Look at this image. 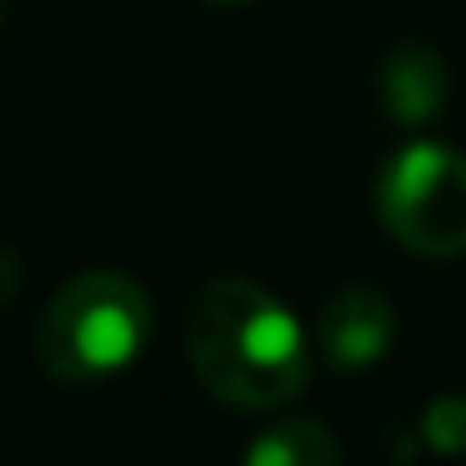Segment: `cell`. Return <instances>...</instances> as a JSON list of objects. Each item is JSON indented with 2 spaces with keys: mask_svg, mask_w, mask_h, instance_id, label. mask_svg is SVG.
Instances as JSON below:
<instances>
[{
  "mask_svg": "<svg viewBox=\"0 0 466 466\" xmlns=\"http://www.w3.org/2000/svg\"><path fill=\"white\" fill-rule=\"evenodd\" d=\"M376 81H381V106H386V116H391L396 126L436 121L441 106H446V91H451L441 56H436L431 46H416V41L386 51Z\"/></svg>",
  "mask_w": 466,
  "mask_h": 466,
  "instance_id": "obj_5",
  "label": "cell"
},
{
  "mask_svg": "<svg viewBox=\"0 0 466 466\" xmlns=\"http://www.w3.org/2000/svg\"><path fill=\"white\" fill-rule=\"evenodd\" d=\"M151 341V296L121 271H81L46 301L35 356L56 381L91 386L121 376Z\"/></svg>",
  "mask_w": 466,
  "mask_h": 466,
  "instance_id": "obj_2",
  "label": "cell"
},
{
  "mask_svg": "<svg viewBox=\"0 0 466 466\" xmlns=\"http://www.w3.org/2000/svg\"><path fill=\"white\" fill-rule=\"evenodd\" d=\"M15 286H21V261H15L5 246H0V306L15 296Z\"/></svg>",
  "mask_w": 466,
  "mask_h": 466,
  "instance_id": "obj_8",
  "label": "cell"
},
{
  "mask_svg": "<svg viewBox=\"0 0 466 466\" xmlns=\"http://www.w3.org/2000/svg\"><path fill=\"white\" fill-rule=\"evenodd\" d=\"M246 466H341L336 436L311 416H281L246 451Z\"/></svg>",
  "mask_w": 466,
  "mask_h": 466,
  "instance_id": "obj_6",
  "label": "cell"
},
{
  "mask_svg": "<svg viewBox=\"0 0 466 466\" xmlns=\"http://www.w3.org/2000/svg\"><path fill=\"white\" fill-rule=\"evenodd\" d=\"M186 356L216 401L271 411L311 386V346L276 291L241 276L206 281L186 306Z\"/></svg>",
  "mask_w": 466,
  "mask_h": 466,
  "instance_id": "obj_1",
  "label": "cell"
},
{
  "mask_svg": "<svg viewBox=\"0 0 466 466\" xmlns=\"http://www.w3.org/2000/svg\"><path fill=\"white\" fill-rule=\"evenodd\" d=\"M421 441L436 456H466V396H436L421 411Z\"/></svg>",
  "mask_w": 466,
  "mask_h": 466,
  "instance_id": "obj_7",
  "label": "cell"
},
{
  "mask_svg": "<svg viewBox=\"0 0 466 466\" xmlns=\"http://www.w3.org/2000/svg\"><path fill=\"white\" fill-rule=\"evenodd\" d=\"M316 336H321V351L336 371H366L376 366L396 341V311L381 291L371 286H346L331 301L321 306V321H316Z\"/></svg>",
  "mask_w": 466,
  "mask_h": 466,
  "instance_id": "obj_4",
  "label": "cell"
},
{
  "mask_svg": "<svg viewBox=\"0 0 466 466\" xmlns=\"http://www.w3.org/2000/svg\"><path fill=\"white\" fill-rule=\"evenodd\" d=\"M376 216L411 256H466V156L436 141L391 151L376 176Z\"/></svg>",
  "mask_w": 466,
  "mask_h": 466,
  "instance_id": "obj_3",
  "label": "cell"
},
{
  "mask_svg": "<svg viewBox=\"0 0 466 466\" xmlns=\"http://www.w3.org/2000/svg\"><path fill=\"white\" fill-rule=\"evenodd\" d=\"M211 5H251V0H211Z\"/></svg>",
  "mask_w": 466,
  "mask_h": 466,
  "instance_id": "obj_9",
  "label": "cell"
}]
</instances>
